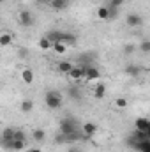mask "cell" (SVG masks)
Instances as JSON below:
<instances>
[{
    "label": "cell",
    "instance_id": "obj_20",
    "mask_svg": "<svg viewBox=\"0 0 150 152\" xmlns=\"http://www.w3.org/2000/svg\"><path fill=\"white\" fill-rule=\"evenodd\" d=\"M51 46H53V42H51L50 39H46L44 36L39 39V48H41L42 51H48V50H51Z\"/></svg>",
    "mask_w": 150,
    "mask_h": 152
},
{
    "label": "cell",
    "instance_id": "obj_21",
    "mask_svg": "<svg viewBox=\"0 0 150 152\" xmlns=\"http://www.w3.org/2000/svg\"><path fill=\"white\" fill-rule=\"evenodd\" d=\"M136 151L140 152H150V140H141V142H138V147H136Z\"/></svg>",
    "mask_w": 150,
    "mask_h": 152
},
{
    "label": "cell",
    "instance_id": "obj_18",
    "mask_svg": "<svg viewBox=\"0 0 150 152\" xmlns=\"http://www.w3.org/2000/svg\"><path fill=\"white\" fill-rule=\"evenodd\" d=\"M51 50L57 53V55H66V51H67V46L64 44V42H53V46H51Z\"/></svg>",
    "mask_w": 150,
    "mask_h": 152
},
{
    "label": "cell",
    "instance_id": "obj_4",
    "mask_svg": "<svg viewBox=\"0 0 150 152\" xmlns=\"http://www.w3.org/2000/svg\"><path fill=\"white\" fill-rule=\"evenodd\" d=\"M5 149H9V151H23L25 147H27V140H11V142H7L5 145H4Z\"/></svg>",
    "mask_w": 150,
    "mask_h": 152
},
{
    "label": "cell",
    "instance_id": "obj_5",
    "mask_svg": "<svg viewBox=\"0 0 150 152\" xmlns=\"http://www.w3.org/2000/svg\"><path fill=\"white\" fill-rule=\"evenodd\" d=\"M101 78V71L94 66H85V80L88 81H94V80H99Z\"/></svg>",
    "mask_w": 150,
    "mask_h": 152
},
{
    "label": "cell",
    "instance_id": "obj_31",
    "mask_svg": "<svg viewBox=\"0 0 150 152\" xmlns=\"http://www.w3.org/2000/svg\"><path fill=\"white\" fill-rule=\"evenodd\" d=\"M124 2H125V0H111V2L108 4V5H111V7H120V5H122Z\"/></svg>",
    "mask_w": 150,
    "mask_h": 152
},
{
    "label": "cell",
    "instance_id": "obj_30",
    "mask_svg": "<svg viewBox=\"0 0 150 152\" xmlns=\"http://www.w3.org/2000/svg\"><path fill=\"white\" fill-rule=\"evenodd\" d=\"M18 57L27 58V57H28V50H27V48H20V50H18Z\"/></svg>",
    "mask_w": 150,
    "mask_h": 152
},
{
    "label": "cell",
    "instance_id": "obj_11",
    "mask_svg": "<svg viewBox=\"0 0 150 152\" xmlns=\"http://www.w3.org/2000/svg\"><path fill=\"white\" fill-rule=\"evenodd\" d=\"M50 5H51V9H55V11H66V9L69 7V0H51Z\"/></svg>",
    "mask_w": 150,
    "mask_h": 152
},
{
    "label": "cell",
    "instance_id": "obj_25",
    "mask_svg": "<svg viewBox=\"0 0 150 152\" xmlns=\"http://www.w3.org/2000/svg\"><path fill=\"white\" fill-rule=\"evenodd\" d=\"M97 18L99 20H108V7L106 5H101L97 9Z\"/></svg>",
    "mask_w": 150,
    "mask_h": 152
},
{
    "label": "cell",
    "instance_id": "obj_10",
    "mask_svg": "<svg viewBox=\"0 0 150 152\" xmlns=\"http://www.w3.org/2000/svg\"><path fill=\"white\" fill-rule=\"evenodd\" d=\"M134 127H136V131H145V133H150V122H149V118H145V117L136 118Z\"/></svg>",
    "mask_w": 150,
    "mask_h": 152
},
{
    "label": "cell",
    "instance_id": "obj_3",
    "mask_svg": "<svg viewBox=\"0 0 150 152\" xmlns=\"http://www.w3.org/2000/svg\"><path fill=\"white\" fill-rule=\"evenodd\" d=\"M20 25L21 27H32L34 25V14L30 11H21L20 12Z\"/></svg>",
    "mask_w": 150,
    "mask_h": 152
},
{
    "label": "cell",
    "instance_id": "obj_9",
    "mask_svg": "<svg viewBox=\"0 0 150 152\" xmlns=\"http://www.w3.org/2000/svg\"><path fill=\"white\" fill-rule=\"evenodd\" d=\"M58 42H64L66 46H71V44H76V36L74 34H69V32H58Z\"/></svg>",
    "mask_w": 150,
    "mask_h": 152
},
{
    "label": "cell",
    "instance_id": "obj_8",
    "mask_svg": "<svg viewBox=\"0 0 150 152\" xmlns=\"http://www.w3.org/2000/svg\"><path fill=\"white\" fill-rule=\"evenodd\" d=\"M95 131H97V126H95L94 122H85V124L81 126V134H83L85 138H92V136L95 134Z\"/></svg>",
    "mask_w": 150,
    "mask_h": 152
},
{
    "label": "cell",
    "instance_id": "obj_27",
    "mask_svg": "<svg viewBox=\"0 0 150 152\" xmlns=\"http://www.w3.org/2000/svg\"><path fill=\"white\" fill-rule=\"evenodd\" d=\"M108 7V20H115L118 16V7H111V5H106Z\"/></svg>",
    "mask_w": 150,
    "mask_h": 152
},
{
    "label": "cell",
    "instance_id": "obj_24",
    "mask_svg": "<svg viewBox=\"0 0 150 152\" xmlns=\"http://www.w3.org/2000/svg\"><path fill=\"white\" fill-rule=\"evenodd\" d=\"M32 138H34L36 142H42V140L46 138V131H44V129H36V131L32 133Z\"/></svg>",
    "mask_w": 150,
    "mask_h": 152
},
{
    "label": "cell",
    "instance_id": "obj_35",
    "mask_svg": "<svg viewBox=\"0 0 150 152\" xmlns=\"http://www.w3.org/2000/svg\"><path fill=\"white\" fill-rule=\"evenodd\" d=\"M2 2H4V0H0V4H2Z\"/></svg>",
    "mask_w": 150,
    "mask_h": 152
},
{
    "label": "cell",
    "instance_id": "obj_7",
    "mask_svg": "<svg viewBox=\"0 0 150 152\" xmlns=\"http://www.w3.org/2000/svg\"><path fill=\"white\" fill-rule=\"evenodd\" d=\"M125 23H127L129 27L136 28V27H141V25H143V18H141L140 14H134V12H131V14H127V18H125Z\"/></svg>",
    "mask_w": 150,
    "mask_h": 152
},
{
    "label": "cell",
    "instance_id": "obj_1",
    "mask_svg": "<svg viewBox=\"0 0 150 152\" xmlns=\"http://www.w3.org/2000/svg\"><path fill=\"white\" fill-rule=\"evenodd\" d=\"M60 134H62L64 142H76L83 136L78 129L76 118H73V117H66L60 120Z\"/></svg>",
    "mask_w": 150,
    "mask_h": 152
},
{
    "label": "cell",
    "instance_id": "obj_2",
    "mask_svg": "<svg viewBox=\"0 0 150 152\" xmlns=\"http://www.w3.org/2000/svg\"><path fill=\"white\" fill-rule=\"evenodd\" d=\"M44 103L50 110H58L62 108V103H64V97L58 90H48L44 94Z\"/></svg>",
    "mask_w": 150,
    "mask_h": 152
},
{
    "label": "cell",
    "instance_id": "obj_23",
    "mask_svg": "<svg viewBox=\"0 0 150 152\" xmlns=\"http://www.w3.org/2000/svg\"><path fill=\"white\" fill-rule=\"evenodd\" d=\"M67 94H69V97H73V99H76V101L81 99V92H79L78 87H71V88L67 90Z\"/></svg>",
    "mask_w": 150,
    "mask_h": 152
},
{
    "label": "cell",
    "instance_id": "obj_17",
    "mask_svg": "<svg viewBox=\"0 0 150 152\" xmlns=\"http://www.w3.org/2000/svg\"><path fill=\"white\" fill-rule=\"evenodd\" d=\"M12 44V34L11 32H0V46H11Z\"/></svg>",
    "mask_w": 150,
    "mask_h": 152
},
{
    "label": "cell",
    "instance_id": "obj_34",
    "mask_svg": "<svg viewBox=\"0 0 150 152\" xmlns=\"http://www.w3.org/2000/svg\"><path fill=\"white\" fill-rule=\"evenodd\" d=\"M67 152H79V151H78V149H69Z\"/></svg>",
    "mask_w": 150,
    "mask_h": 152
},
{
    "label": "cell",
    "instance_id": "obj_14",
    "mask_svg": "<svg viewBox=\"0 0 150 152\" xmlns=\"http://www.w3.org/2000/svg\"><path fill=\"white\" fill-rule=\"evenodd\" d=\"M104 96H106V85L104 83H97L94 87V97L95 99H103Z\"/></svg>",
    "mask_w": 150,
    "mask_h": 152
},
{
    "label": "cell",
    "instance_id": "obj_13",
    "mask_svg": "<svg viewBox=\"0 0 150 152\" xmlns=\"http://www.w3.org/2000/svg\"><path fill=\"white\" fill-rule=\"evenodd\" d=\"M21 80H23V83H27V85L34 83V71H32V69H28V67L21 69Z\"/></svg>",
    "mask_w": 150,
    "mask_h": 152
},
{
    "label": "cell",
    "instance_id": "obj_16",
    "mask_svg": "<svg viewBox=\"0 0 150 152\" xmlns=\"http://www.w3.org/2000/svg\"><path fill=\"white\" fill-rule=\"evenodd\" d=\"M14 138V129L12 127H5L4 131H2V143L5 145L7 142H11Z\"/></svg>",
    "mask_w": 150,
    "mask_h": 152
},
{
    "label": "cell",
    "instance_id": "obj_22",
    "mask_svg": "<svg viewBox=\"0 0 150 152\" xmlns=\"http://www.w3.org/2000/svg\"><path fill=\"white\" fill-rule=\"evenodd\" d=\"M149 134H150V133H145V131H136V129H134V133H133L131 136H133L136 142H141V140H147V138H149Z\"/></svg>",
    "mask_w": 150,
    "mask_h": 152
},
{
    "label": "cell",
    "instance_id": "obj_19",
    "mask_svg": "<svg viewBox=\"0 0 150 152\" xmlns=\"http://www.w3.org/2000/svg\"><path fill=\"white\" fill-rule=\"evenodd\" d=\"M73 66H74V64H73L71 60H64V62H58V71H60V73H64V75H67V73L73 69Z\"/></svg>",
    "mask_w": 150,
    "mask_h": 152
},
{
    "label": "cell",
    "instance_id": "obj_26",
    "mask_svg": "<svg viewBox=\"0 0 150 152\" xmlns=\"http://www.w3.org/2000/svg\"><path fill=\"white\" fill-rule=\"evenodd\" d=\"M127 104H129V103H127V99H125V97H117V99H115V106H117L118 110L125 108Z\"/></svg>",
    "mask_w": 150,
    "mask_h": 152
},
{
    "label": "cell",
    "instance_id": "obj_15",
    "mask_svg": "<svg viewBox=\"0 0 150 152\" xmlns=\"http://www.w3.org/2000/svg\"><path fill=\"white\" fill-rule=\"evenodd\" d=\"M20 110H21L23 113H30V112L34 110V101H32V99H23L21 104H20Z\"/></svg>",
    "mask_w": 150,
    "mask_h": 152
},
{
    "label": "cell",
    "instance_id": "obj_6",
    "mask_svg": "<svg viewBox=\"0 0 150 152\" xmlns=\"http://www.w3.org/2000/svg\"><path fill=\"white\" fill-rule=\"evenodd\" d=\"M71 80L74 81H79L81 78H85V66H73V69L67 73Z\"/></svg>",
    "mask_w": 150,
    "mask_h": 152
},
{
    "label": "cell",
    "instance_id": "obj_29",
    "mask_svg": "<svg viewBox=\"0 0 150 152\" xmlns=\"http://www.w3.org/2000/svg\"><path fill=\"white\" fill-rule=\"evenodd\" d=\"M12 140H27V138H25V133H23V131L14 129V138H12Z\"/></svg>",
    "mask_w": 150,
    "mask_h": 152
},
{
    "label": "cell",
    "instance_id": "obj_33",
    "mask_svg": "<svg viewBox=\"0 0 150 152\" xmlns=\"http://www.w3.org/2000/svg\"><path fill=\"white\" fill-rule=\"evenodd\" d=\"M28 152H42V151H41L39 147H32V149H30V151H28Z\"/></svg>",
    "mask_w": 150,
    "mask_h": 152
},
{
    "label": "cell",
    "instance_id": "obj_28",
    "mask_svg": "<svg viewBox=\"0 0 150 152\" xmlns=\"http://www.w3.org/2000/svg\"><path fill=\"white\" fill-rule=\"evenodd\" d=\"M140 51H141V53H149L150 51V41H143V42L140 44Z\"/></svg>",
    "mask_w": 150,
    "mask_h": 152
},
{
    "label": "cell",
    "instance_id": "obj_12",
    "mask_svg": "<svg viewBox=\"0 0 150 152\" xmlns=\"http://www.w3.org/2000/svg\"><path fill=\"white\" fill-rule=\"evenodd\" d=\"M125 75L131 76V78H138V76L141 75V67L136 66V64H131V66L125 67Z\"/></svg>",
    "mask_w": 150,
    "mask_h": 152
},
{
    "label": "cell",
    "instance_id": "obj_32",
    "mask_svg": "<svg viewBox=\"0 0 150 152\" xmlns=\"http://www.w3.org/2000/svg\"><path fill=\"white\" fill-rule=\"evenodd\" d=\"M134 50H136V46H134V44H127V46H125V50H124V51H125V53H133V51H134Z\"/></svg>",
    "mask_w": 150,
    "mask_h": 152
}]
</instances>
